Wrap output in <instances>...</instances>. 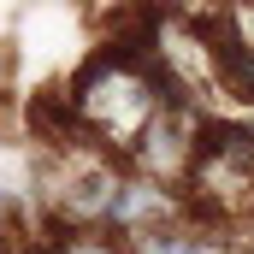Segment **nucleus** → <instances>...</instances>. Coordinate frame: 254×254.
Segmentation results:
<instances>
[{
    "instance_id": "f03ea898",
    "label": "nucleus",
    "mask_w": 254,
    "mask_h": 254,
    "mask_svg": "<svg viewBox=\"0 0 254 254\" xmlns=\"http://www.w3.org/2000/svg\"><path fill=\"white\" fill-rule=\"evenodd\" d=\"M249 254H254V243H249Z\"/></svg>"
},
{
    "instance_id": "f257e3e1",
    "label": "nucleus",
    "mask_w": 254,
    "mask_h": 254,
    "mask_svg": "<svg viewBox=\"0 0 254 254\" xmlns=\"http://www.w3.org/2000/svg\"><path fill=\"white\" fill-rule=\"evenodd\" d=\"M130 249L136 254H231V243L219 237V231H201V225H148V231H136L130 237Z\"/></svg>"
}]
</instances>
